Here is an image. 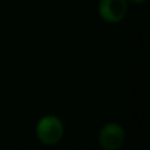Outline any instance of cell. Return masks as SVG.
Here are the masks:
<instances>
[{
	"label": "cell",
	"instance_id": "obj_3",
	"mask_svg": "<svg viewBox=\"0 0 150 150\" xmlns=\"http://www.w3.org/2000/svg\"><path fill=\"white\" fill-rule=\"evenodd\" d=\"M99 16L108 24H117L128 13V0H100L98 5Z\"/></svg>",
	"mask_w": 150,
	"mask_h": 150
},
{
	"label": "cell",
	"instance_id": "obj_2",
	"mask_svg": "<svg viewBox=\"0 0 150 150\" xmlns=\"http://www.w3.org/2000/svg\"><path fill=\"white\" fill-rule=\"evenodd\" d=\"M125 141L124 128L117 122H108L100 129L98 142L103 150H119Z\"/></svg>",
	"mask_w": 150,
	"mask_h": 150
},
{
	"label": "cell",
	"instance_id": "obj_1",
	"mask_svg": "<svg viewBox=\"0 0 150 150\" xmlns=\"http://www.w3.org/2000/svg\"><path fill=\"white\" fill-rule=\"evenodd\" d=\"M63 124L57 116H44L36 125V134L40 142L52 146L58 144L63 137Z\"/></svg>",
	"mask_w": 150,
	"mask_h": 150
},
{
	"label": "cell",
	"instance_id": "obj_4",
	"mask_svg": "<svg viewBox=\"0 0 150 150\" xmlns=\"http://www.w3.org/2000/svg\"><path fill=\"white\" fill-rule=\"evenodd\" d=\"M129 1L134 3V4H144V3H145L146 0H129Z\"/></svg>",
	"mask_w": 150,
	"mask_h": 150
}]
</instances>
